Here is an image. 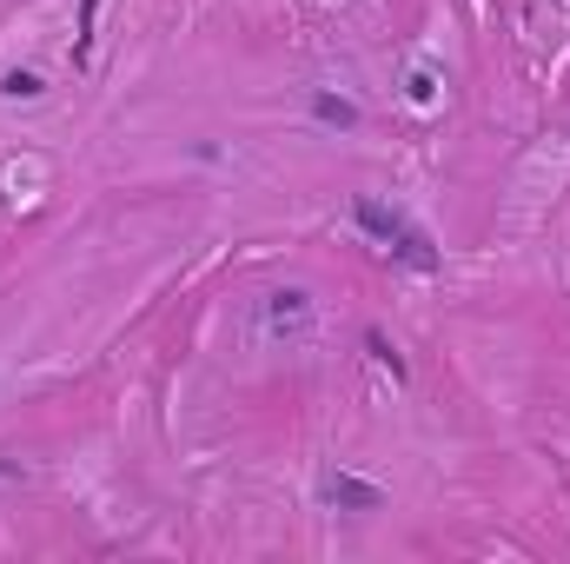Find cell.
Instances as JSON below:
<instances>
[{"mask_svg":"<svg viewBox=\"0 0 570 564\" xmlns=\"http://www.w3.org/2000/svg\"><path fill=\"white\" fill-rule=\"evenodd\" d=\"M312 113H318L325 127H359V107H352L345 94H312Z\"/></svg>","mask_w":570,"mask_h":564,"instance_id":"6da1fadb","label":"cell"},{"mask_svg":"<svg viewBox=\"0 0 570 564\" xmlns=\"http://www.w3.org/2000/svg\"><path fill=\"white\" fill-rule=\"evenodd\" d=\"M0 94H8V100H34L40 94V73H8V80H0Z\"/></svg>","mask_w":570,"mask_h":564,"instance_id":"7a4b0ae2","label":"cell"}]
</instances>
